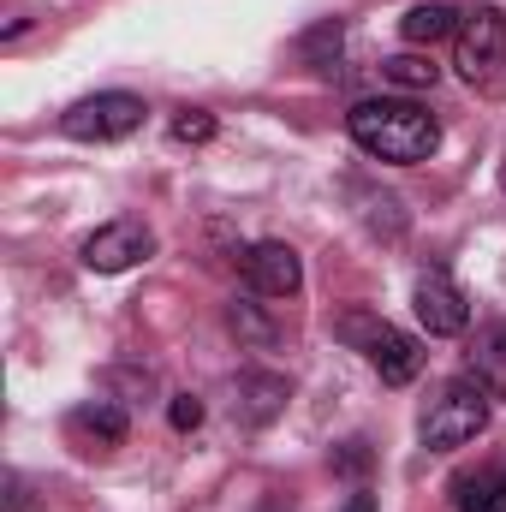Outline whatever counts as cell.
Returning a JSON list of instances; mask_svg holds the SVG:
<instances>
[{
    "mask_svg": "<svg viewBox=\"0 0 506 512\" xmlns=\"http://www.w3.org/2000/svg\"><path fill=\"white\" fill-rule=\"evenodd\" d=\"M167 423H173L179 435H191V429L203 423V399H197V393H173V399H167Z\"/></svg>",
    "mask_w": 506,
    "mask_h": 512,
    "instance_id": "cell-16",
    "label": "cell"
},
{
    "mask_svg": "<svg viewBox=\"0 0 506 512\" xmlns=\"http://www.w3.org/2000/svg\"><path fill=\"white\" fill-rule=\"evenodd\" d=\"M143 256H155V233L143 221H108L84 239V268L90 274H126Z\"/></svg>",
    "mask_w": 506,
    "mask_h": 512,
    "instance_id": "cell-5",
    "label": "cell"
},
{
    "mask_svg": "<svg viewBox=\"0 0 506 512\" xmlns=\"http://www.w3.org/2000/svg\"><path fill=\"white\" fill-rule=\"evenodd\" d=\"M471 382L483 387L489 399H506V322L477 334V346H471Z\"/></svg>",
    "mask_w": 506,
    "mask_h": 512,
    "instance_id": "cell-10",
    "label": "cell"
},
{
    "mask_svg": "<svg viewBox=\"0 0 506 512\" xmlns=\"http://www.w3.org/2000/svg\"><path fill=\"white\" fill-rule=\"evenodd\" d=\"M453 507L459 512H506V465L471 471L453 483Z\"/></svg>",
    "mask_w": 506,
    "mask_h": 512,
    "instance_id": "cell-12",
    "label": "cell"
},
{
    "mask_svg": "<svg viewBox=\"0 0 506 512\" xmlns=\"http://www.w3.org/2000/svg\"><path fill=\"white\" fill-rule=\"evenodd\" d=\"M411 304H417V322H423L435 340H453V334H465V328H471V304H465V292L453 286V274H441V268L417 274Z\"/></svg>",
    "mask_w": 506,
    "mask_h": 512,
    "instance_id": "cell-6",
    "label": "cell"
},
{
    "mask_svg": "<svg viewBox=\"0 0 506 512\" xmlns=\"http://www.w3.org/2000/svg\"><path fill=\"white\" fill-rule=\"evenodd\" d=\"M459 24H465L459 6H447V0H423V6H411V12L399 18V36L417 42V48H429V42H441V36H459Z\"/></svg>",
    "mask_w": 506,
    "mask_h": 512,
    "instance_id": "cell-11",
    "label": "cell"
},
{
    "mask_svg": "<svg viewBox=\"0 0 506 512\" xmlns=\"http://www.w3.org/2000/svg\"><path fill=\"white\" fill-rule=\"evenodd\" d=\"M489 429V393L471 382H447L435 399H429V411H423V447L429 453H453V447H465V441H477Z\"/></svg>",
    "mask_w": 506,
    "mask_h": 512,
    "instance_id": "cell-2",
    "label": "cell"
},
{
    "mask_svg": "<svg viewBox=\"0 0 506 512\" xmlns=\"http://www.w3.org/2000/svg\"><path fill=\"white\" fill-rule=\"evenodd\" d=\"M209 137H215V114H203V108L173 114V143H209Z\"/></svg>",
    "mask_w": 506,
    "mask_h": 512,
    "instance_id": "cell-15",
    "label": "cell"
},
{
    "mask_svg": "<svg viewBox=\"0 0 506 512\" xmlns=\"http://www.w3.org/2000/svg\"><path fill=\"white\" fill-rule=\"evenodd\" d=\"M143 96H126V90H108V96H84L60 114V131L78 137V143H120L143 126Z\"/></svg>",
    "mask_w": 506,
    "mask_h": 512,
    "instance_id": "cell-3",
    "label": "cell"
},
{
    "mask_svg": "<svg viewBox=\"0 0 506 512\" xmlns=\"http://www.w3.org/2000/svg\"><path fill=\"white\" fill-rule=\"evenodd\" d=\"M381 72H387V84H399V90H435V78H441V66L423 60V54H393V60H381Z\"/></svg>",
    "mask_w": 506,
    "mask_h": 512,
    "instance_id": "cell-14",
    "label": "cell"
},
{
    "mask_svg": "<svg viewBox=\"0 0 506 512\" xmlns=\"http://www.w3.org/2000/svg\"><path fill=\"white\" fill-rule=\"evenodd\" d=\"M334 465H340V471H364V465H370V453H364V441H346V453H340Z\"/></svg>",
    "mask_w": 506,
    "mask_h": 512,
    "instance_id": "cell-17",
    "label": "cell"
},
{
    "mask_svg": "<svg viewBox=\"0 0 506 512\" xmlns=\"http://www.w3.org/2000/svg\"><path fill=\"white\" fill-rule=\"evenodd\" d=\"M292 399V387L280 382V376H245L239 382V405H245V423H268L280 405Z\"/></svg>",
    "mask_w": 506,
    "mask_h": 512,
    "instance_id": "cell-13",
    "label": "cell"
},
{
    "mask_svg": "<svg viewBox=\"0 0 506 512\" xmlns=\"http://www.w3.org/2000/svg\"><path fill=\"white\" fill-rule=\"evenodd\" d=\"M126 429L131 417L114 399H84V405L66 411V441L78 453H114V447H126Z\"/></svg>",
    "mask_w": 506,
    "mask_h": 512,
    "instance_id": "cell-8",
    "label": "cell"
},
{
    "mask_svg": "<svg viewBox=\"0 0 506 512\" xmlns=\"http://www.w3.org/2000/svg\"><path fill=\"white\" fill-rule=\"evenodd\" d=\"M346 512H376V501H370V495H352V501H346Z\"/></svg>",
    "mask_w": 506,
    "mask_h": 512,
    "instance_id": "cell-18",
    "label": "cell"
},
{
    "mask_svg": "<svg viewBox=\"0 0 506 512\" xmlns=\"http://www.w3.org/2000/svg\"><path fill=\"white\" fill-rule=\"evenodd\" d=\"M364 358H370V370L381 376V387H411L423 376V346L411 334L387 328V322H376V334L364 340Z\"/></svg>",
    "mask_w": 506,
    "mask_h": 512,
    "instance_id": "cell-9",
    "label": "cell"
},
{
    "mask_svg": "<svg viewBox=\"0 0 506 512\" xmlns=\"http://www.w3.org/2000/svg\"><path fill=\"white\" fill-rule=\"evenodd\" d=\"M346 131L364 155L376 161H393V167H417L441 149V120L405 96H370L346 114Z\"/></svg>",
    "mask_w": 506,
    "mask_h": 512,
    "instance_id": "cell-1",
    "label": "cell"
},
{
    "mask_svg": "<svg viewBox=\"0 0 506 512\" xmlns=\"http://www.w3.org/2000/svg\"><path fill=\"white\" fill-rule=\"evenodd\" d=\"M459 78L465 84H495V72L506 66V12L495 6H477V12H465V24H459Z\"/></svg>",
    "mask_w": 506,
    "mask_h": 512,
    "instance_id": "cell-4",
    "label": "cell"
},
{
    "mask_svg": "<svg viewBox=\"0 0 506 512\" xmlns=\"http://www.w3.org/2000/svg\"><path fill=\"white\" fill-rule=\"evenodd\" d=\"M239 262H245V286H251L256 298H292V292L304 286V262H298L292 245H280V239L251 245Z\"/></svg>",
    "mask_w": 506,
    "mask_h": 512,
    "instance_id": "cell-7",
    "label": "cell"
}]
</instances>
